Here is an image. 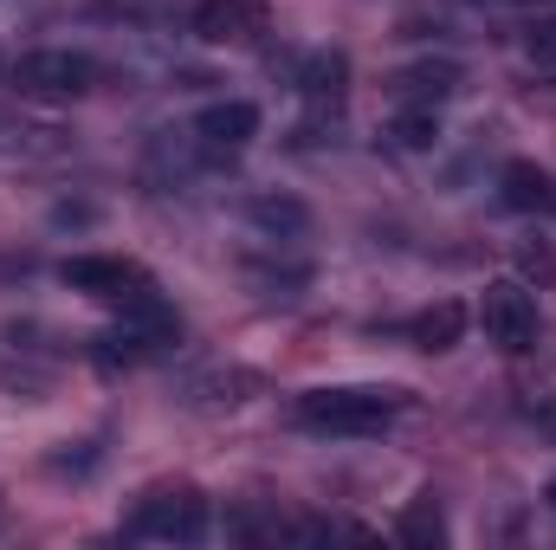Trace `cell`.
<instances>
[{
  "label": "cell",
  "instance_id": "30bf717a",
  "mask_svg": "<svg viewBox=\"0 0 556 550\" xmlns=\"http://www.w3.org/2000/svg\"><path fill=\"white\" fill-rule=\"evenodd\" d=\"M498 201L511 214H538V221H556V175L531 155H511L498 168Z\"/></svg>",
  "mask_w": 556,
  "mask_h": 550
},
{
  "label": "cell",
  "instance_id": "9a60e30c",
  "mask_svg": "<svg viewBox=\"0 0 556 550\" xmlns=\"http://www.w3.org/2000/svg\"><path fill=\"white\" fill-rule=\"evenodd\" d=\"M395 538H402L408 550H440V545H446V512H440V499H433V492H415V499L402 505Z\"/></svg>",
  "mask_w": 556,
  "mask_h": 550
},
{
  "label": "cell",
  "instance_id": "7a4b0ae2",
  "mask_svg": "<svg viewBox=\"0 0 556 550\" xmlns=\"http://www.w3.org/2000/svg\"><path fill=\"white\" fill-rule=\"evenodd\" d=\"M207 532H214V505L194 479H155L124 512V538H149V545H201Z\"/></svg>",
  "mask_w": 556,
  "mask_h": 550
},
{
  "label": "cell",
  "instance_id": "ba28073f",
  "mask_svg": "<svg viewBox=\"0 0 556 550\" xmlns=\"http://www.w3.org/2000/svg\"><path fill=\"white\" fill-rule=\"evenodd\" d=\"M298 91H304V104H311V117L324 124H337L343 117V104H350V52H337V46H324V52H311L304 59V72H298Z\"/></svg>",
  "mask_w": 556,
  "mask_h": 550
},
{
  "label": "cell",
  "instance_id": "7c38bea8",
  "mask_svg": "<svg viewBox=\"0 0 556 550\" xmlns=\"http://www.w3.org/2000/svg\"><path fill=\"white\" fill-rule=\"evenodd\" d=\"M253 396H266V376L260 370H227V363H214V370H201V376L181 383L188 409H240Z\"/></svg>",
  "mask_w": 556,
  "mask_h": 550
},
{
  "label": "cell",
  "instance_id": "3957f363",
  "mask_svg": "<svg viewBox=\"0 0 556 550\" xmlns=\"http://www.w3.org/2000/svg\"><path fill=\"white\" fill-rule=\"evenodd\" d=\"M98 59L91 52H72V46H39V52H20L7 65V85L33 104H78L98 91Z\"/></svg>",
  "mask_w": 556,
  "mask_h": 550
},
{
  "label": "cell",
  "instance_id": "ac0fdd59",
  "mask_svg": "<svg viewBox=\"0 0 556 550\" xmlns=\"http://www.w3.org/2000/svg\"><path fill=\"white\" fill-rule=\"evenodd\" d=\"M247 285L260 291V298H298L304 285H311V266L304 260H291V266H247Z\"/></svg>",
  "mask_w": 556,
  "mask_h": 550
},
{
  "label": "cell",
  "instance_id": "8fae6325",
  "mask_svg": "<svg viewBox=\"0 0 556 550\" xmlns=\"http://www.w3.org/2000/svg\"><path fill=\"white\" fill-rule=\"evenodd\" d=\"M240 214H247V227H253L260 240H273V247H291V240H304V234H311V208H304L298 195H278V188L247 195V201H240Z\"/></svg>",
  "mask_w": 556,
  "mask_h": 550
},
{
  "label": "cell",
  "instance_id": "2e32d148",
  "mask_svg": "<svg viewBox=\"0 0 556 550\" xmlns=\"http://www.w3.org/2000/svg\"><path fill=\"white\" fill-rule=\"evenodd\" d=\"M389 137L402 142V149H433L440 142V111H420V104H395V117H389Z\"/></svg>",
  "mask_w": 556,
  "mask_h": 550
},
{
  "label": "cell",
  "instance_id": "e0dca14e",
  "mask_svg": "<svg viewBox=\"0 0 556 550\" xmlns=\"http://www.w3.org/2000/svg\"><path fill=\"white\" fill-rule=\"evenodd\" d=\"M46 466H52L59 479H91V473L104 466V440H59V447L46 453Z\"/></svg>",
  "mask_w": 556,
  "mask_h": 550
},
{
  "label": "cell",
  "instance_id": "5b68a950",
  "mask_svg": "<svg viewBox=\"0 0 556 550\" xmlns=\"http://www.w3.org/2000/svg\"><path fill=\"white\" fill-rule=\"evenodd\" d=\"M59 285L78 298H98V304H124V298L149 291L155 278L130 253H72V260H59Z\"/></svg>",
  "mask_w": 556,
  "mask_h": 550
},
{
  "label": "cell",
  "instance_id": "5bb4252c",
  "mask_svg": "<svg viewBox=\"0 0 556 550\" xmlns=\"http://www.w3.org/2000/svg\"><path fill=\"white\" fill-rule=\"evenodd\" d=\"M72 142L65 130H52V124H20V117H0V162H52V155H65Z\"/></svg>",
  "mask_w": 556,
  "mask_h": 550
},
{
  "label": "cell",
  "instance_id": "d6986e66",
  "mask_svg": "<svg viewBox=\"0 0 556 550\" xmlns=\"http://www.w3.org/2000/svg\"><path fill=\"white\" fill-rule=\"evenodd\" d=\"M518 273L538 278V285H556V247L551 240H518Z\"/></svg>",
  "mask_w": 556,
  "mask_h": 550
},
{
  "label": "cell",
  "instance_id": "4fadbf2b",
  "mask_svg": "<svg viewBox=\"0 0 556 550\" xmlns=\"http://www.w3.org/2000/svg\"><path fill=\"white\" fill-rule=\"evenodd\" d=\"M466 324H472V311H466L459 298H433L427 311H415V317H408V343H415V350H427V357H446V350H459Z\"/></svg>",
  "mask_w": 556,
  "mask_h": 550
},
{
  "label": "cell",
  "instance_id": "44dd1931",
  "mask_svg": "<svg viewBox=\"0 0 556 550\" xmlns=\"http://www.w3.org/2000/svg\"><path fill=\"white\" fill-rule=\"evenodd\" d=\"M544 505H551V512H556V479H551V486H544Z\"/></svg>",
  "mask_w": 556,
  "mask_h": 550
},
{
  "label": "cell",
  "instance_id": "277c9868",
  "mask_svg": "<svg viewBox=\"0 0 556 550\" xmlns=\"http://www.w3.org/2000/svg\"><path fill=\"white\" fill-rule=\"evenodd\" d=\"M479 330H485V343L505 350V357L538 350V330H544L538 291H531L525 278H485V291H479Z\"/></svg>",
  "mask_w": 556,
  "mask_h": 550
},
{
  "label": "cell",
  "instance_id": "9c48e42d",
  "mask_svg": "<svg viewBox=\"0 0 556 550\" xmlns=\"http://www.w3.org/2000/svg\"><path fill=\"white\" fill-rule=\"evenodd\" d=\"M459 85H466V72H459L453 59H415V65L389 72V104H420V111H440Z\"/></svg>",
  "mask_w": 556,
  "mask_h": 550
},
{
  "label": "cell",
  "instance_id": "ffe728a7",
  "mask_svg": "<svg viewBox=\"0 0 556 550\" xmlns=\"http://www.w3.org/2000/svg\"><path fill=\"white\" fill-rule=\"evenodd\" d=\"M98 221V208H85V201H59L52 208V227H91Z\"/></svg>",
  "mask_w": 556,
  "mask_h": 550
},
{
  "label": "cell",
  "instance_id": "6da1fadb",
  "mask_svg": "<svg viewBox=\"0 0 556 550\" xmlns=\"http://www.w3.org/2000/svg\"><path fill=\"white\" fill-rule=\"evenodd\" d=\"M402 409H408V389H395V383H330V389H304L291 402V427L363 440V434H382Z\"/></svg>",
  "mask_w": 556,
  "mask_h": 550
},
{
  "label": "cell",
  "instance_id": "52a82bcc",
  "mask_svg": "<svg viewBox=\"0 0 556 550\" xmlns=\"http://www.w3.org/2000/svg\"><path fill=\"white\" fill-rule=\"evenodd\" d=\"M188 33L201 46H260L273 33V7L266 0H194Z\"/></svg>",
  "mask_w": 556,
  "mask_h": 550
},
{
  "label": "cell",
  "instance_id": "8992f818",
  "mask_svg": "<svg viewBox=\"0 0 556 550\" xmlns=\"http://www.w3.org/2000/svg\"><path fill=\"white\" fill-rule=\"evenodd\" d=\"M194 155L207 162V168H227V162H240L253 137H260V104L253 98H220V104H207L201 117H194Z\"/></svg>",
  "mask_w": 556,
  "mask_h": 550
}]
</instances>
